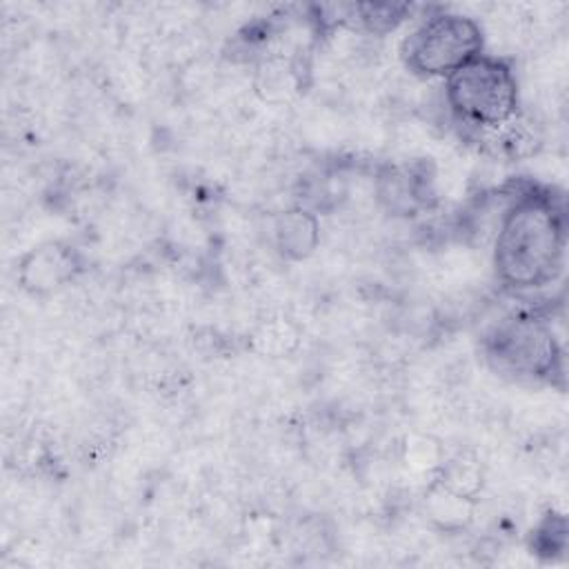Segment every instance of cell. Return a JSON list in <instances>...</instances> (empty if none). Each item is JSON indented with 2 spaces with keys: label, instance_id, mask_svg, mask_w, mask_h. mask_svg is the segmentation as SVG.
Wrapping results in <instances>:
<instances>
[{
  "label": "cell",
  "instance_id": "5",
  "mask_svg": "<svg viewBox=\"0 0 569 569\" xmlns=\"http://www.w3.org/2000/svg\"><path fill=\"white\" fill-rule=\"evenodd\" d=\"M80 271L78 251L60 240L42 242L27 251L18 264V282L33 296H44L69 284Z\"/></svg>",
  "mask_w": 569,
  "mask_h": 569
},
{
  "label": "cell",
  "instance_id": "10",
  "mask_svg": "<svg viewBox=\"0 0 569 569\" xmlns=\"http://www.w3.org/2000/svg\"><path fill=\"white\" fill-rule=\"evenodd\" d=\"M296 329L284 322L282 318H276L271 322H264L256 333H253V342H256V349L264 356H271V358H278V356H284L289 353L293 347H296Z\"/></svg>",
  "mask_w": 569,
  "mask_h": 569
},
{
  "label": "cell",
  "instance_id": "4",
  "mask_svg": "<svg viewBox=\"0 0 569 569\" xmlns=\"http://www.w3.org/2000/svg\"><path fill=\"white\" fill-rule=\"evenodd\" d=\"M489 353L502 369L527 378H551L560 365L551 329L533 316L500 322L489 338Z\"/></svg>",
  "mask_w": 569,
  "mask_h": 569
},
{
  "label": "cell",
  "instance_id": "1",
  "mask_svg": "<svg viewBox=\"0 0 569 569\" xmlns=\"http://www.w3.org/2000/svg\"><path fill=\"white\" fill-rule=\"evenodd\" d=\"M565 211L549 191L516 196L498 220L493 267L498 280L513 291L551 284L565 264Z\"/></svg>",
  "mask_w": 569,
  "mask_h": 569
},
{
  "label": "cell",
  "instance_id": "6",
  "mask_svg": "<svg viewBox=\"0 0 569 569\" xmlns=\"http://www.w3.org/2000/svg\"><path fill=\"white\" fill-rule=\"evenodd\" d=\"M276 247L289 260L309 258L320 244V224L311 209L293 207L282 211L273 224Z\"/></svg>",
  "mask_w": 569,
  "mask_h": 569
},
{
  "label": "cell",
  "instance_id": "3",
  "mask_svg": "<svg viewBox=\"0 0 569 569\" xmlns=\"http://www.w3.org/2000/svg\"><path fill=\"white\" fill-rule=\"evenodd\" d=\"M485 47V31L471 16L438 11L425 18L402 42L405 67L420 78L447 80Z\"/></svg>",
  "mask_w": 569,
  "mask_h": 569
},
{
  "label": "cell",
  "instance_id": "9",
  "mask_svg": "<svg viewBox=\"0 0 569 569\" xmlns=\"http://www.w3.org/2000/svg\"><path fill=\"white\" fill-rule=\"evenodd\" d=\"M442 487H447L449 491L476 500L478 493L482 491V482H485V471L480 460L469 453V451H460L453 458H449L447 462H440L438 467V478H436Z\"/></svg>",
  "mask_w": 569,
  "mask_h": 569
},
{
  "label": "cell",
  "instance_id": "7",
  "mask_svg": "<svg viewBox=\"0 0 569 569\" xmlns=\"http://www.w3.org/2000/svg\"><path fill=\"white\" fill-rule=\"evenodd\" d=\"M478 138L487 140V147L493 156L505 160H522L536 153L540 144L538 129L522 113L513 116L505 124L487 131H478Z\"/></svg>",
  "mask_w": 569,
  "mask_h": 569
},
{
  "label": "cell",
  "instance_id": "2",
  "mask_svg": "<svg viewBox=\"0 0 569 569\" xmlns=\"http://www.w3.org/2000/svg\"><path fill=\"white\" fill-rule=\"evenodd\" d=\"M445 98L453 116L478 131L496 129L520 113V87L511 64L480 53L445 80Z\"/></svg>",
  "mask_w": 569,
  "mask_h": 569
},
{
  "label": "cell",
  "instance_id": "8",
  "mask_svg": "<svg viewBox=\"0 0 569 569\" xmlns=\"http://www.w3.org/2000/svg\"><path fill=\"white\" fill-rule=\"evenodd\" d=\"M427 518L442 531H460L465 529L473 518L476 500L462 498L447 487H442L438 480H433L427 487L425 500H422Z\"/></svg>",
  "mask_w": 569,
  "mask_h": 569
}]
</instances>
